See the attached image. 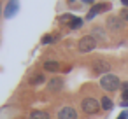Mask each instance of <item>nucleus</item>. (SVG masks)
I'll list each match as a JSON object with an SVG mask.
<instances>
[{"instance_id":"nucleus-1","label":"nucleus","mask_w":128,"mask_h":119,"mask_svg":"<svg viewBox=\"0 0 128 119\" xmlns=\"http://www.w3.org/2000/svg\"><path fill=\"white\" fill-rule=\"evenodd\" d=\"M119 77L118 75H114V74H105V75H102V79H100V86L105 89V91H116L118 88H119Z\"/></svg>"},{"instance_id":"nucleus-2","label":"nucleus","mask_w":128,"mask_h":119,"mask_svg":"<svg viewBox=\"0 0 128 119\" xmlns=\"http://www.w3.org/2000/svg\"><path fill=\"white\" fill-rule=\"evenodd\" d=\"M95 47H96V39H95L93 35L82 37V39L79 40V44H77V49H79L81 53H90V51H93Z\"/></svg>"},{"instance_id":"nucleus-3","label":"nucleus","mask_w":128,"mask_h":119,"mask_svg":"<svg viewBox=\"0 0 128 119\" xmlns=\"http://www.w3.org/2000/svg\"><path fill=\"white\" fill-rule=\"evenodd\" d=\"M100 107H102V105H100V102H98L96 98H84L82 103H81V109H82V112H86V114H95Z\"/></svg>"},{"instance_id":"nucleus-4","label":"nucleus","mask_w":128,"mask_h":119,"mask_svg":"<svg viewBox=\"0 0 128 119\" xmlns=\"http://www.w3.org/2000/svg\"><path fill=\"white\" fill-rule=\"evenodd\" d=\"M58 119H77V112L74 107H63L60 112H58Z\"/></svg>"},{"instance_id":"nucleus-5","label":"nucleus","mask_w":128,"mask_h":119,"mask_svg":"<svg viewBox=\"0 0 128 119\" xmlns=\"http://www.w3.org/2000/svg\"><path fill=\"white\" fill-rule=\"evenodd\" d=\"M95 72L96 74H109V70H110V63L109 61H105V60H98V61H95Z\"/></svg>"},{"instance_id":"nucleus-6","label":"nucleus","mask_w":128,"mask_h":119,"mask_svg":"<svg viewBox=\"0 0 128 119\" xmlns=\"http://www.w3.org/2000/svg\"><path fill=\"white\" fill-rule=\"evenodd\" d=\"M18 9H20V2H18V0H11V2L7 4V7H6V18L11 19L12 16H16Z\"/></svg>"},{"instance_id":"nucleus-7","label":"nucleus","mask_w":128,"mask_h":119,"mask_svg":"<svg viewBox=\"0 0 128 119\" xmlns=\"http://www.w3.org/2000/svg\"><path fill=\"white\" fill-rule=\"evenodd\" d=\"M62 88H63V79H62V77H53V79L48 82V89H49V91H54V93H56V91H60Z\"/></svg>"},{"instance_id":"nucleus-8","label":"nucleus","mask_w":128,"mask_h":119,"mask_svg":"<svg viewBox=\"0 0 128 119\" xmlns=\"http://www.w3.org/2000/svg\"><path fill=\"white\" fill-rule=\"evenodd\" d=\"M107 26H109L110 30H121V28H123V21H121L119 18L112 16V18L107 19Z\"/></svg>"},{"instance_id":"nucleus-9","label":"nucleus","mask_w":128,"mask_h":119,"mask_svg":"<svg viewBox=\"0 0 128 119\" xmlns=\"http://www.w3.org/2000/svg\"><path fill=\"white\" fill-rule=\"evenodd\" d=\"M107 9H109V5H107V4H98V5H95V7L90 11V14H88V19L95 18L98 12H104V11H107Z\"/></svg>"},{"instance_id":"nucleus-10","label":"nucleus","mask_w":128,"mask_h":119,"mask_svg":"<svg viewBox=\"0 0 128 119\" xmlns=\"http://www.w3.org/2000/svg\"><path fill=\"white\" fill-rule=\"evenodd\" d=\"M30 119H51V116L46 110H32L30 112Z\"/></svg>"},{"instance_id":"nucleus-11","label":"nucleus","mask_w":128,"mask_h":119,"mask_svg":"<svg viewBox=\"0 0 128 119\" xmlns=\"http://www.w3.org/2000/svg\"><path fill=\"white\" fill-rule=\"evenodd\" d=\"M44 70H48V72H58L60 70V63L58 61H46L44 63Z\"/></svg>"},{"instance_id":"nucleus-12","label":"nucleus","mask_w":128,"mask_h":119,"mask_svg":"<svg viewBox=\"0 0 128 119\" xmlns=\"http://www.w3.org/2000/svg\"><path fill=\"white\" fill-rule=\"evenodd\" d=\"M100 105H102L104 110H110V109L114 107V103H112V100H110L109 96H104V98L100 100Z\"/></svg>"},{"instance_id":"nucleus-13","label":"nucleus","mask_w":128,"mask_h":119,"mask_svg":"<svg viewBox=\"0 0 128 119\" xmlns=\"http://www.w3.org/2000/svg\"><path fill=\"white\" fill-rule=\"evenodd\" d=\"M42 82H46V77H44L42 74H35V75L30 79V84H32V86H37V84H42Z\"/></svg>"},{"instance_id":"nucleus-14","label":"nucleus","mask_w":128,"mask_h":119,"mask_svg":"<svg viewBox=\"0 0 128 119\" xmlns=\"http://www.w3.org/2000/svg\"><path fill=\"white\" fill-rule=\"evenodd\" d=\"M81 25H82V19H79V18H74V19H72V23H70V28H74V30H76V28H79Z\"/></svg>"},{"instance_id":"nucleus-15","label":"nucleus","mask_w":128,"mask_h":119,"mask_svg":"<svg viewBox=\"0 0 128 119\" xmlns=\"http://www.w3.org/2000/svg\"><path fill=\"white\" fill-rule=\"evenodd\" d=\"M72 19H74V16H72V14H65V16H62V18H60V21H72Z\"/></svg>"},{"instance_id":"nucleus-16","label":"nucleus","mask_w":128,"mask_h":119,"mask_svg":"<svg viewBox=\"0 0 128 119\" xmlns=\"http://www.w3.org/2000/svg\"><path fill=\"white\" fill-rule=\"evenodd\" d=\"M93 35H98V39H104V32H102L100 28H95V30H93Z\"/></svg>"},{"instance_id":"nucleus-17","label":"nucleus","mask_w":128,"mask_h":119,"mask_svg":"<svg viewBox=\"0 0 128 119\" xmlns=\"http://www.w3.org/2000/svg\"><path fill=\"white\" fill-rule=\"evenodd\" d=\"M42 42H44V44H51V42H53V37H51V35H46V37L42 39Z\"/></svg>"},{"instance_id":"nucleus-18","label":"nucleus","mask_w":128,"mask_h":119,"mask_svg":"<svg viewBox=\"0 0 128 119\" xmlns=\"http://www.w3.org/2000/svg\"><path fill=\"white\" fill-rule=\"evenodd\" d=\"M121 19H124V21H128V11L124 9L123 12H121Z\"/></svg>"},{"instance_id":"nucleus-19","label":"nucleus","mask_w":128,"mask_h":119,"mask_svg":"<svg viewBox=\"0 0 128 119\" xmlns=\"http://www.w3.org/2000/svg\"><path fill=\"white\" fill-rule=\"evenodd\" d=\"M118 119H128V112L124 110V112H121L119 116H118Z\"/></svg>"},{"instance_id":"nucleus-20","label":"nucleus","mask_w":128,"mask_h":119,"mask_svg":"<svg viewBox=\"0 0 128 119\" xmlns=\"http://www.w3.org/2000/svg\"><path fill=\"white\" fill-rule=\"evenodd\" d=\"M121 4L123 5H128V0H121Z\"/></svg>"},{"instance_id":"nucleus-21","label":"nucleus","mask_w":128,"mask_h":119,"mask_svg":"<svg viewBox=\"0 0 128 119\" xmlns=\"http://www.w3.org/2000/svg\"><path fill=\"white\" fill-rule=\"evenodd\" d=\"M82 2H86V4H91V2H93V0H82Z\"/></svg>"}]
</instances>
